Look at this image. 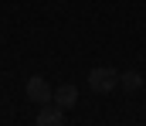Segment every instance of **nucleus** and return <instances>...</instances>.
<instances>
[{"label":"nucleus","mask_w":146,"mask_h":126,"mask_svg":"<svg viewBox=\"0 0 146 126\" xmlns=\"http://www.w3.org/2000/svg\"><path fill=\"white\" fill-rule=\"evenodd\" d=\"M58 123H65V109L54 102H44L37 109V126H58Z\"/></svg>","instance_id":"20e7f679"},{"label":"nucleus","mask_w":146,"mask_h":126,"mask_svg":"<svg viewBox=\"0 0 146 126\" xmlns=\"http://www.w3.org/2000/svg\"><path fill=\"white\" fill-rule=\"evenodd\" d=\"M24 92H27V99H31V102H37V106L51 102V85L44 82L41 75H31V79H27V89H24Z\"/></svg>","instance_id":"f03ea898"},{"label":"nucleus","mask_w":146,"mask_h":126,"mask_svg":"<svg viewBox=\"0 0 146 126\" xmlns=\"http://www.w3.org/2000/svg\"><path fill=\"white\" fill-rule=\"evenodd\" d=\"M119 85H122L126 92H136V89L143 85V75H139V72H119Z\"/></svg>","instance_id":"39448f33"},{"label":"nucleus","mask_w":146,"mask_h":126,"mask_svg":"<svg viewBox=\"0 0 146 126\" xmlns=\"http://www.w3.org/2000/svg\"><path fill=\"white\" fill-rule=\"evenodd\" d=\"M88 89H92V92H99V95H109L112 89H119V72L109 68V65L92 68V72H88Z\"/></svg>","instance_id":"f257e3e1"},{"label":"nucleus","mask_w":146,"mask_h":126,"mask_svg":"<svg viewBox=\"0 0 146 126\" xmlns=\"http://www.w3.org/2000/svg\"><path fill=\"white\" fill-rule=\"evenodd\" d=\"M51 102L61 106V109H72L75 102H78V89H75L72 82H61L58 89H51Z\"/></svg>","instance_id":"7ed1b4c3"}]
</instances>
